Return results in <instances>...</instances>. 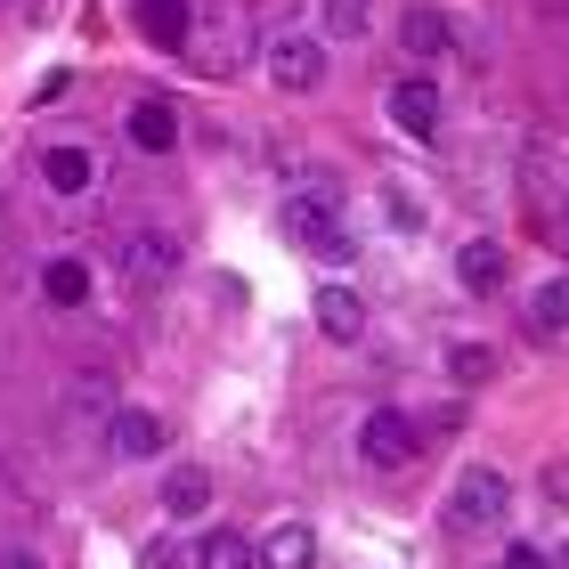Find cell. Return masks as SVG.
I'll return each instance as SVG.
<instances>
[{
  "mask_svg": "<svg viewBox=\"0 0 569 569\" xmlns=\"http://www.w3.org/2000/svg\"><path fill=\"white\" fill-rule=\"evenodd\" d=\"M284 237H293L301 252H318L326 269H350L358 261V237L342 228V212H333V188H301L293 203H284Z\"/></svg>",
  "mask_w": 569,
  "mask_h": 569,
  "instance_id": "6da1fadb",
  "label": "cell"
},
{
  "mask_svg": "<svg viewBox=\"0 0 569 569\" xmlns=\"http://www.w3.org/2000/svg\"><path fill=\"white\" fill-rule=\"evenodd\" d=\"M505 505H512V488H505L497 463H472V472H456V488H448L456 529H497V521H505Z\"/></svg>",
  "mask_w": 569,
  "mask_h": 569,
  "instance_id": "7a4b0ae2",
  "label": "cell"
},
{
  "mask_svg": "<svg viewBox=\"0 0 569 569\" xmlns=\"http://www.w3.org/2000/svg\"><path fill=\"white\" fill-rule=\"evenodd\" d=\"M416 448H423V431L407 423L399 407H375V416H367V431H358V456H367V463H382V472L416 463Z\"/></svg>",
  "mask_w": 569,
  "mask_h": 569,
  "instance_id": "3957f363",
  "label": "cell"
},
{
  "mask_svg": "<svg viewBox=\"0 0 569 569\" xmlns=\"http://www.w3.org/2000/svg\"><path fill=\"white\" fill-rule=\"evenodd\" d=\"M269 82H277V90H318V82H326V41L284 33V41L269 49Z\"/></svg>",
  "mask_w": 569,
  "mask_h": 569,
  "instance_id": "277c9868",
  "label": "cell"
},
{
  "mask_svg": "<svg viewBox=\"0 0 569 569\" xmlns=\"http://www.w3.org/2000/svg\"><path fill=\"white\" fill-rule=\"evenodd\" d=\"M309 309H318V333H326V342H358V333H367V301H358L342 277L318 284V293H309Z\"/></svg>",
  "mask_w": 569,
  "mask_h": 569,
  "instance_id": "5b68a950",
  "label": "cell"
},
{
  "mask_svg": "<svg viewBox=\"0 0 569 569\" xmlns=\"http://www.w3.org/2000/svg\"><path fill=\"white\" fill-rule=\"evenodd\" d=\"M122 269H131L139 284H163L179 269V244L163 237V228H131V237H122Z\"/></svg>",
  "mask_w": 569,
  "mask_h": 569,
  "instance_id": "8992f818",
  "label": "cell"
},
{
  "mask_svg": "<svg viewBox=\"0 0 569 569\" xmlns=\"http://www.w3.org/2000/svg\"><path fill=\"white\" fill-rule=\"evenodd\" d=\"M107 439H114V456H163V448H171L163 416H147V407H114V416H107Z\"/></svg>",
  "mask_w": 569,
  "mask_h": 569,
  "instance_id": "52a82bcc",
  "label": "cell"
},
{
  "mask_svg": "<svg viewBox=\"0 0 569 569\" xmlns=\"http://www.w3.org/2000/svg\"><path fill=\"white\" fill-rule=\"evenodd\" d=\"M163 512H171V521L212 512V472H203V463H171V472H163Z\"/></svg>",
  "mask_w": 569,
  "mask_h": 569,
  "instance_id": "ba28073f",
  "label": "cell"
},
{
  "mask_svg": "<svg viewBox=\"0 0 569 569\" xmlns=\"http://www.w3.org/2000/svg\"><path fill=\"white\" fill-rule=\"evenodd\" d=\"M131 147L139 154H171L179 147V107H171V98H139V107H131Z\"/></svg>",
  "mask_w": 569,
  "mask_h": 569,
  "instance_id": "9c48e42d",
  "label": "cell"
},
{
  "mask_svg": "<svg viewBox=\"0 0 569 569\" xmlns=\"http://www.w3.org/2000/svg\"><path fill=\"white\" fill-rule=\"evenodd\" d=\"M391 122L407 139H439V90L431 82H399L391 90Z\"/></svg>",
  "mask_w": 569,
  "mask_h": 569,
  "instance_id": "30bf717a",
  "label": "cell"
},
{
  "mask_svg": "<svg viewBox=\"0 0 569 569\" xmlns=\"http://www.w3.org/2000/svg\"><path fill=\"white\" fill-rule=\"evenodd\" d=\"M196 569H261V546H252L244 529H212L196 546Z\"/></svg>",
  "mask_w": 569,
  "mask_h": 569,
  "instance_id": "8fae6325",
  "label": "cell"
},
{
  "mask_svg": "<svg viewBox=\"0 0 569 569\" xmlns=\"http://www.w3.org/2000/svg\"><path fill=\"white\" fill-rule=\"evenodd\" d=\"M188 0H139V33L154 41V49H179V41H188Z\"/></svg>",
  "mask_w": 569,
  "mask_h": 569,
  "instance_id": "7c38bea8",
  "label": "cell"
},
{
  "mask_svg": "<svg viewBox=\"0 0 569 569\" xmlns=\"http://www.w3.org/2000/svg\"><path fill=\"white\" fill-rule=\"evenodd\" d=\"M261 569H318V537H309L301 521L269 529V546H261Z\"/></svg>",
  "mask_w": 569,
  "mask_h": 569,
  "instance_id": "4fadbf2b",
  "label": "cell"
},
{
  "mask_svg": "<svg viewBox=\"0 0 569 569\" xmlns=\"http://www.w3.org/2000/svg\"><path fill=\"white\" fill-rule=\"evenodd\" d=\"M41 179H49L58 196H82L90 179H98V163H90V147H49V154H41Z\"/></svg>",
  "mask_w": 569,
  "mask_h": 569,
  "instance_id": "5bb4252c",
  "label": "cell"
},
{
  "mask_svg": "<svg viewBox=\"0 0 569 569\" xmlns=\"http://www.w3.org/2000/svg\"><path fill=\"white\" fill-rule=\"evenodd\" d=\"M456 277H463V293H497V284H505V252L488 244V237H472V244L456 252Z\"/></svg>",
  "mask_w": 569,
  "mask_h": 569,
  "instance_id": "9a60e30c",
  "label": "cell"
},
{
  "mask_svg": "<svg viewBox=\"0 0 569 569\" xmlns=\"http://www.w3.org/2000/svg\"><path fill=\"white\" fill-rule=\"evenodd\" d=\"M399 49L407 58H439V49H448V17L439 9H407L399 17Z\"/></svg>",
  "mask_w": 569,
  "mask_h": 569,
  "instance_id": "2e32d148",
  "label": "cell"
},
{
  "mask_svg": "<svg viewBox=\"0 0 569 569\" xmlns=\"http://www.w3.org/2000/svg\"><path fill=\"white\" fill-rule=\"evenodd\" d=\"M41 293H49V309H82L90 301V269L82 261H49L41 269Z\"/></svg>",
  "mask_w": 569,
  "mask_h": 569,
  "instance_id": "e0dca14e",
  "label": "cell"
},
{
  "mask_svg": "<svg viewBox=\"0 0 569 569\" xmlns=\"http://www.w3.org/2000/svg\"><path fill=\"white\" fill-rule=\"evenodd\" d=\"M529 326L537 333H569V277H546L529 293Z\"/></svg>",
  "mask_w": 569,
  "mask_h": 569,
  "instance_id": "ac0fdd59",
  "label": "cell"
},
{
  "mask_svg": "<svg viewBox=\"0 0 569 569\" xmlns=\"http://www.w3.org/2000/svg\"><path fill=\"white\" fill-rule=\"evenodd\" d=\"M448 367H456V382H488V375H497V350H488V342H456Z\"/></svg>",
  "mask_w": 569,
  "mask_h": 569,
  "instance_id": "d6986e66",
  "label": "cell"
},
{
  "mask_svg": "<svg viewBox=\"0 0 569 569\" xmlns=\"http://www.w3.org/2000/svg\"><path fill=\"white\" fill-rule=\"evenodd\" d=\"M326 33L333 41H358V33H367V0H326Z\"/></svg>",
  "mask_w": 569,
  "mask_h": 569,
  "instance_id": "ffe728a7",
  "label": "cell"
},
{
  "mask_svg": "<svg viewBox=\"0 0 569 569\" xmlns=\"http://www.w3.org/2000/svg\"><path fill=\"white\" fill-rule=\"evenodd\" d=\"M139 569H188V553H179V537H147V546H139Z\"/></svg>",
  "mask_w": 569,
  "mask_h": 569,
  "instance_id": "44dd1931",
  "label": "cell"
},
{
  "mask_svg": "<svg viewBox=\"0 0 569 569\" xmlns=\"http://www.w3.org/2000/svg\"><path fill=\"white\" fill-rule=\"evenodd\" d=\"M537 488H546V505H553V512H569V463H561V456L546 463V480H537Z\"/></svg>",
  "mask_w": 569,
  "mask_h": 569,
  "instance_id": "7402d4cb",
  "label": "cell"
},
{
  "mask_svg": "<svg viewBox=\"0 0 569 569\" xmlns=\"http://www.w3.org/2000/svg\"><path fill=\"white\" fill-rule=\"evenodd\" d=\"M553 553L546 546H529V537H512V546H505V569H546Z\"/></svg>",
  "mask_w": 569,
  "mask_h": 569,
  "instance_id": "603a6c76",
  "label": "cell"
},
{
  "mask_svg": "<svg viewBox=\"0 0 569 569\" xmlns=\"http://www.w3.org/2000/svg\"><path fill=\"white\" fill-rule=\"evenodd\" d=\"M0 569H41V561H33V553H9V561H0Z\"/></svg>",
  "mask_w": 569,
  "mask_h": 569,
  "instance_id": "cb8c5ba5",
  "label": "cell"
}]
</instances>
